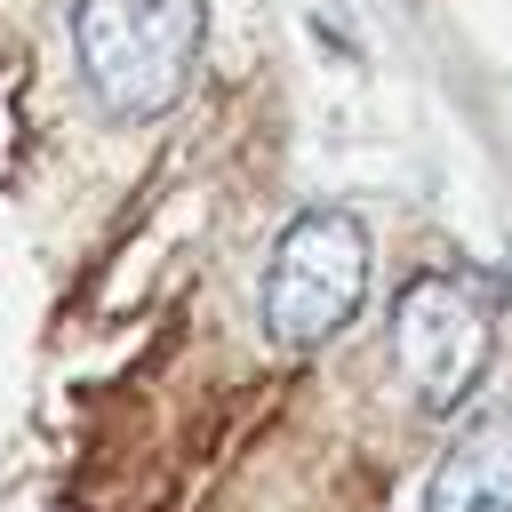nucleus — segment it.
<instances>
[{"mask_svg": "<svg viewBox=\"0 0 512 512\" xmlns=\"http://www.w3.org/2000/svg\"><path fill=\"white\" fill-rule=\"evenodd\" d=\"M208 8L200 0H80L72 64L112 120H160L200 72Z\"/></svg>", "mask_w": 512, "mask_h": 512, "instance_id": "1", "label": "nucleus"}, {"mask_svg": "<svg viewBox=\"0 0 512 512\" xmlns=\"http://www.w3.org/2000/svg\"><path fill=\"white\" fill-rule=\"evenodd\" d=\"M368 224L352 208H304L272 256H264V288H256V320L280 352H320L328 336L352 328V312L368 304Z\"/></svg>", "mask_w": 512, "mask_h": 512, "instance_id": "2", "label": "nucleus"}, {"mask_svg": "<svg viewBox=\"0 0 512 512\" xmlns=\"http://www.w3.org/2000/svg\"><path fill=\"white\" fill-rule=\"evenodd\" d=\"M488 344H496V296H480V280L416 272L392 296V360L424 416H456L472 400Z\"/></svg>", "mask_w": 512, "mask_h": 512, "instance_id": "3", "label": "nucleus"}, {"mask_svg": "<svg viewBox=\"0 0 512 512\" xmlns=\"http://www.w3.org/2000/svg\"><path fill=\"white\" fill-rule=\"evenodd\" d=\"M424 512H512V408H480L432 464Z\"/></svg>", "mask_w": 512, "mask_h": 512, "instance_id": "4", "label": "nucleus"}]
</instances>
